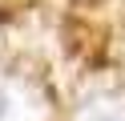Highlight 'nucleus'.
Instances as JSON below:
<instances>
[{
    "mask_svg": "<svg viewBox=\"0 0 125 121\" xmlns=\"http://www.w3.org/2000/svg\"><path fill=\"white\" fill-rule=\"evenodd\" d=\"M0 121H49L44 97L32 85L0 81Z\"/></svg>",
    "mask_w": 125,
    "mask_h": 121,
    "instance_id": "1",
    "label": "nucleus"
},
{
    "mask_svg": "<svg viewBox=\"0 0 125 121\" xmlns=\"http://www.w3.org/2000/svg\"><path fill=\"white\" fill-rule=\"evenodd\" d=\"M77 121H125V97H113V93L89 97L77 109Z\"/></svg>",
    "mask_w": 125,
    "mask_h": 121,
    "instance_id": "2",
    "label": "nucleus"
}]
</instances>
